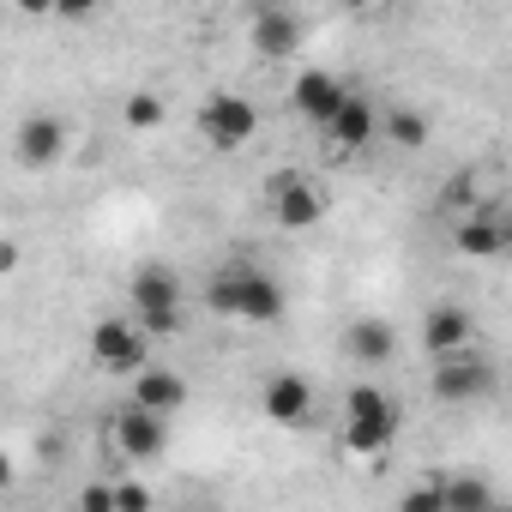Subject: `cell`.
<instances>
[{
    "instance_id": "cell-1",
    "label": "cell",
    "mask_w": 512,
    "mask_h": 512,
    "mask_svg": "<svg viewBox=\"0 0 512 512\" xmlns=\"http://www.w3.org/2000/svg\"><path fill=\"white\" fill-rule=\"evenodd\" d=\"M205 302H211V314L241 320V326H272V320H284V290H278V278L260 272V266H247V260L223 266V272L205 284Z\"/></svg>"
},
{
    "instance_id": "cell-2",
    "label": "cell",
    "mask_w": 512,
    "mask_h": 512,
    "mask_svg": "<svg viewBox=\"0 0 512 512\" xmlns=\"http://www.w3.org/2000/svg\"><path fill=\"white\" fill-rule=\"evenodd\" d=\"M91 362L103 374H127L139 380L151 368V338L139 332V320H97L91 326Z\"/></svg>"
},
{
    "instance_id": "cell-3",
    "label": "cell",
    "mask_w": 512,
    "mask_h": 512,
    "mask_svg": "<svg viewBox=\"0 0 512 512\" xmlns=\"http://www.w3.org/2000/svg\"><path fill=\"white\" fill-rule=\"evenodd\" d=\"M199 133H205L211 151H241L253 133H260V109L247 97H235V91H211L205 109H199Z\"/></svg>"
},
{
    "instance_id": "cell-4",
    "label": "cell",
    "mask_w": 512,
    "mask_h": 512,
    "mask_svg": "<svg viewBox=\"0 0 512 512\" xmlns=\"http://www.w3.org/2000/svg\"><path fill=\"white\" fill-rule=\"evenodd\" d=\"M266 199H272V217H278L284 229H314V223L326 217V193H320L302 169H278V175L266 181Z\"/></svg>"
},
{
    "instance_id": "cell-5",
    "label": "cell",
    "mask_w": 512,
    "mask_h": 512,
    "mask_svg": "<svg viewBox=\"0 0 512 512\" xmlns=\"http://www.w3.org/2000/svg\"><path fill=\"white\" fill-rule=\"evenodd\" d=\"M290 103H296V115H302V121L332 127V121H338V109L350 103V85H344L338 73H326V67H308V73H296Z\"/></svg>"
},
{
    "instance_id": "cell-6",
    "label": "cell",
    "mask_w": 512,
    "mask_h": 512,
    "mask_svg": "<svg viewBox=\"0 0 512 512\" xmlns=\"http://www.w3.org/2000/svg\"><path fill=\"white\" fill-rule=\"evenodd\" d=\"M470 338H476L470 308H458V302H434V308L422 314V350H428L434 362L464 356V350H470Z\"/></svg>"
},
{
    "instance_id": "cell-7",
    "label": "cell",
    "mask_w": 512,
    "mask_h": 512,
    "mask_svg": "<svg viewBox=\"0 0 512 512\" xmlns=\"http://www.w3.org/2000/svg\"><path fill=\"white\" fill-rule=\"evenodd\" d=\"M482 392H494V368L482 362V356H446V362H434V398L440 404H470V398H482Z\"/></svg>"
},
{
    "instance_id": "cell-8",
    "label": "cell",
    "mask_w": 512,
    "mask_h": 512,
    "mask_svg": "<svg viewBox=\"0 0 512 512\" xmlns=\"http://www.w3.org/2000/svg\"><path fill=\"white\" fill-rule=\"evenodd\" d=\"M13 145H19V163H25V169H49V163H61V151H67V121L49 115V109H37V115L19 121Z\"/></svg>"
},
{
    "instance_id": "cell-9",
    "label": "cell",
    "mask_w": 512,
    "mask_h": 512,
    "mask_svg": "<svg viewBox=\"0 0 512 512\" xmlns=\"http://www.w3.org/2000/svg\"><path fill=\"white\" fill-rule=\"evenodd\" d=\"M260 404H266V416L278 428H308L314 422V386L302 374H272L266 392H260Z\"/></svg>"
},
{
    "instance_id": "cell-10",
    "label": "cell",
    "mask_w": 512,
    "mask_h": 512,
    "mask_svg": "<svg viewBox=\"0 0 512 512\" xmlns=\"http://www.w3.org/2000/svg\"><path fill=\"white\" fill-rule=\"evenodd\" d=\"M115 446H121L133 464H151V458H163V446H169V428H163V416H151V410L127 404V410L115 416Z\"/></svg>"
},
{
    "instance_id": "cell-11",
    "label": "cell",
    "mask_w": 512,
    "mask_h": 512,
    "mask_svg": "<svg viewBox=\"0 0 512 512\" xmlns=\"http://www.w3.org/2000/svg\"><path fill=\"white\" fill-rule=\"evenodd\" d=\"M380 121H386V115H380L368 97H356V91H350V103L338 109V121L326 127V139H332V151H344V157H350V151H368V145L380 139Z\"/></svg>"
},
{
    "instance_id": "cell-12",
    "label": "cell",
    "mask_w": 512,
    "mask_h": 512,
    "mask_svg": "<svg viewBox=\"0 0 512 512\" xmlns=\"http://www.w3.org/2000/svg\"><path fill=\"white\" fill-rule=\"evenodd\" d=\"M253 49L266 61H284L302 49V19L284 13V7H253Z\"/></svg>"
},
{
    "instance_id": "cell-13",
    "label": "cell",
    "mask_w": 512,
    "mask_h": 512,
    "mask_svg": "<svg viewBox=\"0 0 512 512\" xmlns=\"http://www.w3.org/2000/svg\"><path fill=\"white\" fill-rule=\"evenodd\" d=\"M127 296H133V314H169V308H181V278L169 266H139Z\"/></svg>"
},
{
    "instance_id": "cell-14",
    "label": "cell",
    "mask_w": 512,
    "mask_h": 512,
    "mask_svg": "<svg viewBox=\"0 0 512 512\" xmlns=\"http://www.w3.org/2000/svg\"><path fill=\"white\" fill-rule=\"evenodd\" d=\"M452 247L464 253V260H494V253H506V217L470 211V217L452 229Z\"/></svg>"
},
{
    "instance_id": "cell-15",
    "label": "cell",
    "mask_w": 512,
    "mask_h": 512,
    "mask_svg": "<svg viewBox=\"0 0 512 512\" xmlns=\"http://www.w3.org/2000/svg\"><path fill=\"white\" fill-rule=\"evenodd\" d=\"M133 404L151 410V416H169V410L187 404V380H181L175 368H145V374L133 380Z\"/></svg>"
},
{
    "instance_id": "cell-16",
    "label": "cell",
    "mask_w": 512,
    "mask_h": 512,
    "mask_svg": "<svg viewBox=\"0 0 512 512\" xmlns=\"http://www.w3.org/2000/svg\"><path fill=\"white\" fill-rule=\"evenodd\" d=\"M344 452H356V458H380V452H392V440H398V410L392 416H362V422H344Z\"/></svg>"
},
{
    "instance_id": "cell-17",
    "label": "cell",
    "mask_w": 512,
    "mask_h": 512,
    "mask_svg": "<svg viewBox=\"0 0 512 512\" xmlns=\"http://www.w3.org/2000/svg\"><path fill=\"white\" fill-rule=\"evenodd\" d=\"M344 344H350V356H356V362L380 368V362H392V350H398V332H392L386 320H356V326L344 332Z\"/></svg>"
},
{
    "instance_id": "cell-18",
    "label": "cell",
    "mask_w": 512,
    "mask_h": 512,
    "mask_svg": "<svg viewBox=\"0 0 512 512\" xmlns=\"http://www.w3.org/2000/svg\"><path fill=\"white\" fill-rule=\"evenodd\" d=\"M380 133H386V145H398V151H422L434 127H428V115H422V109H404V103H398V109H386Z\"/></svg>"
},
{
    "instance_id": "cell-19",
    "label": "cell",
    "mask_w": 512,
    "mask_h": 512,
    "mask_svg": "<svg viewBox=\"0 0 512 512\" xmlns=\"http://www.w3.org/2000/svg\"><path fill=\"white\" fill-rule=\"evenodd\" d=\"M494 488L482 476H446V512H494Z\"/></svg>"
},
{
    "instance_id": "cell-20",
    "label": "cell",
    "mask_w": 512,
    "mask_h": 512,
    "mask_svg": "<svg viewBox=\"0 0 512 512\" xmlns=\"http://www.w3.org/2000/svg\"><path fill=\"white\" fill-rule=\"evenodd\" d=\"M398 512H446V476H422L398 494Z\"/></svg>"
},
{
    "instance_id": "cell-21",
    "label": "cell",
    "mask_w": 512,
    "mask_h": 512,
    "mask_svg": "<svg viewBox=\"0 0 512 512\" xmlns=\"http://www.w3.org/2000/svg\"><path fill=\"white\" fill-rule=\"evenodd\" d=\"M392 410H398V404H392L380 386H368V380H362V386H350V398H344V422H362V416H392Z\"/></svg>"
},
{
    "instance_id": "cell-22",
    "label": "cell",
    "mask_w": 512,
    "mask_h": 512,
    "mask_svg": "<svg viewBox=\"0 0 512 512\" xmlns=\"http://www.w3.org/2000/svg\"><path fill=\"white\" fill-rule=\"evenodd\" d=\"M127 127H133V133L163 127V97H157V91H133V97H127Z\"/></svg>"
},
{
    "instance_id": "cell-23",
    "label": "cell",
    "mask_w": 512,
    "mask_h": 512,
    "mask_svg": "<svg viewBox=\"0 0 512 512\" xmlns=\"http://www.w3.org/2000/svg\"><path fill=\"white\" fill-rule=\"evenodd\" d=\"M133 320H139V332H145L151 344H157V338H175V332H181V308H169V314H133Z\"/></svg>"
},
{
    "instance_id": "cell-24",
    "label": "cell",
    "mask_w": 512,
    "mask_h": 512,
    "mask_svg": "<svg viewBox=\"0 0 512 512\" xmlns=\"http://www.w3.org/2000/svg\"><path fill=\"white\" fill-rule=\"evenodd\" d=\"M115 512H151V488L145 482H115Z\"/></svg>"
},
{
    "instance_id": "cell-25",
    "label": "cell",
    "mask_w": 512,
    "mask_h": 512,
    "mask_svg": "<svg viewBox=\"0 0 512 512\" xmlns=\"http://www.w3.org/2000/svg\"><path fill=\"white\" fill-rule=\"evenodd\" d=\"M79 512H115V482H91V488H79Z\"/></svg>"
},
{
    "instance_id": "cell-26",
    "label": "cell",
    "mask_w": 512,
    "mask_h": 512,
    "mask_svg": "<svg viewBox=\"0 0 512 512\" xmlns=\"http://www.w3.org/2000/svg\"><path fill=\"white\" fill-rule=\"evenodd\" d=\"M13 272H19V247L7 241V247H0V278H13Z\"/></svg>"
},
{
    "instance_id": "cell-27",
    "label": "cell",
    "mask_w": 512,
    "mask_h": 512,
    "mask_svg": "<svg viewBox=\"0 0 512 512\" xmlns=\"http://www.w3.org/2000/svg\"><path fill=\"white\" fill-rule=\"evenodd\" d=\"M506 253H512V217H506Z\"/></svg>"
},
{
    "instance_id": "cell-28",
    "label": "cell",
    "mask_w": 512,
    "mask_h": 512,
    "mask_svg": "<svg viewBox=\"0 0 512 512\" xmlns=\"http://www.w3.org/2000/svg\"><path fill=\"white\" fill-rule=\"evenodd\" d=\"M494 512H512V500H500V506H494Z\"/></svg>"
}]
</instances>
